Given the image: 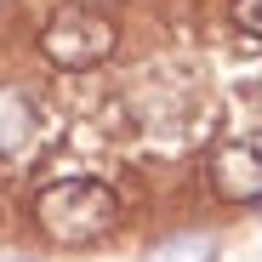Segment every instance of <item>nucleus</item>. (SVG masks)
Here are the masks:
<instances>
[{"label":"nucleus","instance_id":"f03ea898","mask_svg":"<svg viewBox=\"0 0 262 262\" xmlns=\"http://www.w3.org/2000/svg\"><path fill=\"white\" fill-rule=\"evenodd\" d=\"M114 23L103 12H85V6H69L46 23V34H40V46H46V57L57 69H92L114 52Z\"/></svg>","mask_w":262,"mask_h":262},{"label":"nucleus","instance_id":"39448f33","mask_svg":"<svg viewBox=\"0 0 262 262\" xmlns=\"http://www.w3.org/2000/svg\"><path fill=\"white\" fill-rule=\"evenodd\" d=\"M143 262H216V239H211V234L183 228V234H165L160 245H148V256H143Z\"/></svg>","mask_w":262,"mask_h":262},{"label":"nucleus","instance_id":"f257e3e1","mask_svg":"<svg viewBox=\"0 0 262 262\" xmlns=\"http://www.w3.org/2000/svg\"><path fill=\"white\" fill-rule=\"evenodd\" d=\"M34 216H40V228L57 245H92V239H103L120 223V200L97 177H63L52 188H40Z\"/></svg>","mask_w":262,"mask_h":262},{"label":"nucleus","instance_id":"0eeeda50","mask_svg":"<svg viewBox=\"0 0 262 262\" xmlns=\"http://www.w3.org/2000/svg\"><path fill=\"white\" fill-rule=\"evenodd\" d=\"M12 262H29V256H12Z\"/></svg>","mask_w":262,"mask_h":262},{"label":"nucleus","instance_id":"423d86ee","mask_svg":"<svg viewBox=\"0 0 262 262\" xmlns=\"http://www.w3.org/2000/svg\"><path fill=\"white\" fill-rule=\"evenodd\" d=\"M234 17H239V29L262 34V0H234Z\"/></svg>","mask_w":262,"mask_h":262},{"label":"nucleus","instance_id":"7ed1b4c3","mask_svg":"<svg viewBox=\"0 0 262 262\" xmlns=\"http://www.w3.org/2000/svg\"><path fill=\"white\" fill-rule=\"evenodd\" d=\"M211 183L223 200H262V143L234 137L211 154Z\"/></svg>","mask_w":262,"mask_h":262},{"label":"nucleus","instance_id":"20e7f679","mask_svg":"<svg viewBox=\"0 0 262 262\" xmlns=\"http://www.w3.org/2000/svg\"><path fill=\"white\" fill-rule=\"evenodd\" d=\"M34 131V103L17 85H0V154H17Z\"/></svg>","mask_w":262,"mask_h":262}]
</instances>
